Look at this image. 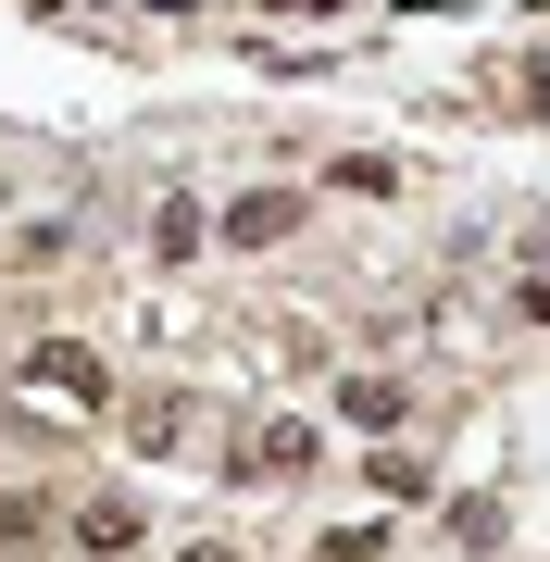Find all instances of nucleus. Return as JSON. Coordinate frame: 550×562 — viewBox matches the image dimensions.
<instances>
[{
  "label": "nucleus",
  "instance_id": "f257e3e1",
  "mask_svg": "<svg viewBox=\"0 0 550 562\" xmlns=\"http://www.w3.org/2000/svg\"><path fill=\"white\" fill-rule=\"evenodd\" d=\"M38 375L63 387V401H88V413L113 401V375H101V350H76V338H50V350H25V387H38Z\"/></svg>",
  "mask_w": 550,
  "mask_h": 562
},
{
  "label": "nucleus",
  "instance_id": "f03ea898",
  "mask_svg": "<svg viewBox=\"0 0 550 562\" xmlns=\"http://www.w3.org/2000/svg\"><path fill=\"white\" fill-rule=\"evenodd\" d=\"M288 225H301V201L288 188H250V201H225V250H276Z\"/></svg>",
  "mask_w": 550,
  "mask_h": 562
},
{
  "label": "nucleus",
  "instance_id": "7ed1b4c3",
  "mask_svg": "<svg viewBox=\"0 0 550 562\" xmlns=\"http://www.w3.org/2000/svg\"><path fill=\"white\" fill-rule=\"evenodd\" d=\"M188 425H201V413H188L176 387H150V401H125V438H138V450H176Z\"/></svg>",
  "mask_w": 550,
  "mask_h": 562
},
{
  "label": "nucleus",
  "instance_id": "20e7f679",
  "mask_svg": "<svg viewBox=\"0 0 550 562\" xmlns=\"http://www.w3.org/2000/svg\"><path fill=\"white\" fill-rule=\"evenodd\" d=\"M250 475H263V487L313 475V425H263V438H250Z\"/></svg>",
  "mask_w": 550,
  "mask_h": 562
},
{
  "label": "nucleus",
  "instance_id": "39448f33",
  "mask_svg": "<svg viewBox=\"0 0 550 562\" xmlns=\"http://www.w3.org/2000/svg\"><path fill=\"white\" fill-rule=\"evenodd\" d=\"M76 550H101V562L138 550V501H88V513H76Z\"/></svg>",
  "mask_w": 550,
  "mask_h": 562
},
{
  "label": "nucleus",
  "instance_id": "423d86ee",
  "mask_svg": "<svg viewBox=\"0 0 550 562\" xmlns=\"http://www.w3.org/2000/svg\"><path fill=\"white\" fill-rule=\"evenodd\" d=\"M313 562H388V525H338V538H313Z\"/></svg>",
  "mask_w": 550,
  "mask_h": 562
},
{
  "label": "nucleus",
  "instance_id": "0eeeda50",
  "mask_svg": "<svg viewBox=\"0 0 550 562\" xmlns=\"http://www.w3.org/2000/svg\"><path fill=\"white\" fill-rule=\"evenodd\" d=\"M375 487H388V501H426L438 475H426V462H413V450H375Z\"/></svg>",
  "mask_w": 550,
  "mask_h": 562
},
{
  "label": "nucleus",
  "instance_id": "6e6552de",
  "mask_svg": "<svg viewBox=\"0 0 550 562\" xmlns=\"http://www.w3.org/2000/svg\"><path fill=\"white\" fill-rule=\"evenodd\" d=\"M150 238H164V262H188V250H201V201H164V225H150Z\"/></svg>",
  "mask_w": 550,
  "mask_h": 562
},
{
  "label": "nucleus",
  "instance_id": "1a4fd4ad",
  "mask_svg": "<svg viewBox=\"0 0 550 562\" xmlns=\"http://www.w3.org/2000/svg\"><path fill=\"white\" fill-rule=\"evenodd\" d=\"M38 525H50L38 501H0V550H25V538H38Z\"/></svg>",
  "mask_w": 550,
  "mask_h": 562
},
{
  "label": "nucleus",
  "instance_id": "9d476101",
  "mask_svg": "<svg viewBox=\"0 0 550 562\" xmlns=\"http://www.w3.org/2000/svg\"><path fill=\"white\" fill-rule=\"evenodd\" d=\"M188 562H225V550H188Z\"/></svg>",
  "mask_w": 550,
  "mask_h": 562
}]
</instances>
